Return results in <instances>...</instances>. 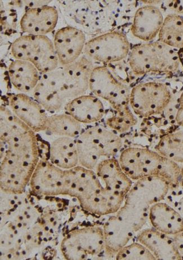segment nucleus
<instances>
[{
	"instance_id": "1",
	"label": "nucleus",
	"mask_w": 183,
	"mask_h": 260,
	"mask_svg": "<svg viewBox=\"0 0 183 260\" xmlns=\"http://www.w3.org/2000/svg\"><path fill=\"white\" fill-rule=\"evenodd\" d=\"M94 69L92 62L82 57L74 63L46 73L34 90V98L45 110L58 111L68 101L83 95L89 88Z\"/></svg>"
},
{
	"instance_id": "2",
	"label": "nucleus",
	"mask_w": 183,
	"mask_h": 260,
	"mask_svg": "<svg viewBox=\"0 0 183 260\" xmlns=\"http://www.w3.org/2000/svg\"><path fill=\"white\" fill-rule=\"evenodd\" d=\"M120 164L124 173L134 180L159 176L172 188L180 185L181 168L176 162L147 149L130 148L123 152Z\"/></svg>"
},
{
	"instance_id": "3",
	"label": "nucleus",
	"mask_w": 183,
	"mask_h": 260,
	"mask_svg": "<svg viewBox=\"0 0 183 260\" xmlns=\"http://www.w3.org/2000/svg\"><path fill=\"white\" fill-rule=\"evenodd\" d=\"M180 57L172 47L161 41L134 47L129 57V64L136 75L149 72L173 74L178 70Z\"/></svg>"
},
{
	"instance_id": "4",
	"label": "nucleus",
	"mask_w": 183,
	"mask_h": 260,
	"mask_svg": "<svg viewBox=\"0 0 183 260\" xmlns=\"http://www.w3.org/2000/svg\"><path fill=\"white\" fill-rule=\"evenodd\" d=\"M12 53L17 60L30 62L43 74L56 70L59 61L54 45L45 35L20 36L12 44Z\"/></svg>"
},
{
	"instance_id": "5",
	"label": "nucleus",
	"mask_w": 183,
	"mask_h": 260,
	"mask_svg": "<svg viewBox=\"0 0 183 260\" xmlns=\"http://www.w3.org/2000/svg\"><path fill=\"white\" fill-rule=\"evenodd\" d=\"M121 147V139L99 126L87 130L77 144L81 162L88 168H93L101 156L116 153Z\"/></svg>"
},
{
	"instance_id": "6",
	"label": "nucleus",
	"mask_w": 183,
	"mask_h": 260,
	"mask_svg": "<svg viewBox=\"0 0 183 260\" xmlns=\"http://www.w3.org/2000/svg\"><path fill=\"white\" fill-rule=\"evenodd\" d=\"M90 90L97 96L111 104L116 111L128 108L131 91L126 81L123 80L107 67L93 69L90 80Z\"/></svg>"
},
{
	"instance_id": "7",
	"label": "nucleus",
	"mask_w": 183,
	"mask_h": 260,
	"mask_svg": "<svg viewBox=\"0 0 183 260\" xmlns=\"http://www.w3.org/2000/svg\"><path fill=\"white\" fill-rule=\"evenodd\" d=\"M168 86L162 83L148 82L135 86L131 91L130 105L138 115L148 117L163 113L171 103Z\"/></svg>"
},
{
	"instance_id": "8",
	"label": "nucleus",
	"mask_w": 183,
	"mask_h": 260,
	"mask_svg": "<svg viewBox=\"0 0 183 260\" xmlns=\"http://www.w3.org/2000/svg\"><path fill=\"white\" fill-rule=\"evenodd\" d=\"M85 53L91 58L103 63H111L126 58L130 50V43L124 34L112 32L88 41Z\"/></svg>"
},
{
	"instance_id": "9",
	"label": "nucleus",
	"mask_w": 183,
	"mask_h": 260,
	"mask_svg": "<svg viewBox=\"0 0 183 260\" xmlns=\"http://www.w3.org/2000/svg\"><path fill=\"white\" fill-rule=\"evenodd\" d=\"M172 186L163 177H145L138 181L131 190L130 204L140 209H148L154 205L165 199Z\"/></svg>"
},
{
	"instance_id": "10",
	"label": "nucleus",
	"mask_w": 183,
	"mask_h": 260,
	"mask_svg": "<svg viewBox=\"0 0 183 260\" xmlns=\"http://www.w3.org/2000/svg\"><path fill=\"white\" fill-rule=\"evenodd\" d=\"M85 43L84 33L75 27H66L57 30L54 37V47L60 64H70L79 59Z\"/></svg>"
},
{
	"instance_id": "11",
	"label": "nucleus",
	"mask_w": 183,
	"mask_h": 260,
	"mask_svg": "<svg viewBox=\"0 0 183 260\" xmlns=\"http://www.w3.org/2000/svg\"><path fill=\"white\" fill-rule=\"evenodd\" d=\"M9 105L19 119L35 131L46 129L47 116L45 108L24 93L10 96Z\"/></svg>"
},
{
	"instance_id": "12",
	"label": "nucleus",
	"mask_w": 183,
	"mask_h": 260,
	"mask_svg": "<svg viewBox=\"0 0 183 260\" xmlns=\"http://www.w3.org/2000/svg\"><path fill=\"white\" fill-rule=\"evenodd\" d=\"M58 13L52 7L31 8L27 10L20 20L21 29L34 35H45L55 28Z\"/></svg>"
},
{
	"instance_id": "13",
	"label": "nucleus",
	"mask_w": 183,
	"mask_h": 260,
	"mask_svg": "<svg viewBox=\"0 0 183 260\" xmlns=\"http://www.w3.org/2000/svg\"><path fill=\"white\" fill-rule=\"evenodd\" d=\"M163 22V15L159 8L145 6L136 12L131 30L136 38L148 41L156 37Z\"/></svg>"
},
{
	"instance_id": "14",
	"label": "nucleus",
	"mask_w": 183,
	"mask_h": 260,
	"mask_svg": "<svg viewBox=\"0 0 183 260\" xmlns=\"http://www.w3.org/2000/svg\"><path fill=\"white\" fill-rule=\"evenodd\" d=\"M138 239L156 259H181L174 238L166 234L149 229L141 232Z\"/></svg>"
},
{
	"instance_id": "15",
	"label": "nucleus",
	"mask_w": 183,
	"mask_h": 260,
	"mask_svg": "<svg viewBox=\"0 0 183 260\" xmlns=\"http://www.w3.org/2000/svg\"><path fill=\"white\" fill-rule=\"evenodd\" d=\"M149 217L155 230L166 235L183 232V217L167 203L160 202L151 206Z\"/></svg>"
},
{
	"instance_id": "16",
	"label": "nucleus",
	"mask_w": 183,
	"mask_h": 260,
	"mask_svg": "<svg viewBox=\"0 0 183 260\" xmlns=\"http://www.w3.org/2000/svg\"><path fill=\"white\" fill-rule=\"evenodd\" d=\"M67 114L80 123H91L101 120L104 115L102 102L96 96L82 95L68 103Z\"/></svg>"
},
{
	"instance_id": "17",
	"label": "nucleus",
	"mask_w": 183,
	"mask_h": 260,
	"mask_svg": "<svg viewBox=\"0 0 183 260\" xmlns=\"http://www.w3.org/2000/svg\"><path fill=\"white\" fill-rule=\"evenodd\" d=\"M39 71L30 62L17 60L9 67L10 81L18 91L27 93L34 90L40 81Z\"/></svg>"
},
{
	"instance_id": "18",
	"label": "nucleus",
	"mask_w": 183,
	"mask_h": 260,
	"mask_svg": "<svg viewBox=\"0 0 183 260\" xmlns=\"http://www.w3.org/2000/svg\"><path fill=\"white\" fill-rule=\"evenodd\" d=\"M161 42L176 49L183 48V18L171 14L164 20L159 32Z\"/></svg>"
},
{
	"instance_id": "19",
	"label": "nucleus",
	"mask_w": 183,
	"mask_h": 260,
	"mask_svg": "<svg viewBox=\"0 0 183 260\" xmlns=\"http://www.w3.org/2000/svg\"><path fill=\"white\" fill-rule=\"evenodd\" d=\"M157 150L164 157L176 163H183V129L164 135Z\"/></svg>"
},
{
	"instance_id": "20",
	"label": "nucleus",
	"mask_w": 183,
	"mask_h": 260,
	"mask_svg": "<svg viewBox=\"0 0 183 260\" xmlns=\"http://www.w3.org/2000/svg\"><path fill=\"white\" fill-rule=\"evenodd\" d=\"M51 158L61 167L70 168L77 162V154L74 143L66 137L56 140L52 145Z\"/></svg>"
},
{
	"instance_id": "21",
	"label": "nucleus",
	"mask_w": 183,
	"mask_h": 260,
	"mask_svg": "<svg viewBox=\"0 0 183 260\" xmlns=\"http://www.w3.org/2000/svg\"><path fill=\"white\" fill-rule=\"evenodd\" d=\"M46 129L52 133L74 137L80 134L81 126V123L70 114H62L48 117Z\"/></svg>"
},
{
	"instance_id": "22",
	"label": "nucleus",
	"mask_w": 183,
	"mask_h": 260,
	"mask_svg": "<svg viewBox=\"0 0 183 260\" xmlns=\"http://www.w3.org/2000/svg\"><path fill=\"white\" fill-rule=\"evenodd\" d=\"M135 118L127 108L116 111L115 115L107 121L108 125L119 132H124L135 124Z\"/></svg>"
},
{
	"instance_id": "23",
	"label": "nucleus",
	"mask_w": 183,
	"mask_h": 260,
	"mask_svg": "<svg viewBox=\"0 0 183 260\" xmlns=\"http://www.w3.org/2000/svg\"><path fill=\"white\" fill-rule=\"evenodd\" d=\"M130 249L127 251L126 254H123V257L128 259H156L152 253L142 244L134 243L129 247Z\"/></svg>"
},
{
	"instance_id": "24",
	"label": "nucleus",
	"mask_w": 183,
	"mask_h": 260,
	"mask_svg": "<svg viewBox=\"0 0 183 260\" xmlns=\"http://www.w3.org/2000/svg\"><path fill=\"white\" fill-rule=\"evenodd\" d=\"M167 204L179 213L183 217V188L179 186L170 188L165 198Z\"/></svg>"
},
{
	"instance_id": "25",
	"label": "nucleus",
	"mask_w": 183,
	"mask_h": 260,
	"mask_svg": "<svg viewBox=\"0 0 183 260\" xmlns=\"http://www.w3.org/2000/svg\"><path fill=\"white\" fill-rule=\"evenodd\" d=\"M175 121L178 125L183 127V92L179 100V108L176 114Z\"/></svg>"
},
{
	"instance_id": "26",
	"label": "nucleus",
	"mask_w": 183,
	"mask_h": 260,
	"mask_svg": "<svg viewBox=\"0 0 183 260\" xmlns=\"http://www.w3.org/2000/svg\"><path fill=\"white\" fill-rule=\"evenodd\" d=\"M174 239L176 246L178 249L181 259H183V232L174 235Z\"/></svg>"
},
{
	"instance_id": "27",
	"label": "nucleus",
	"mask_w": 183,
	"mask_h": 260,
	"mask_svg": "<svg viewBox=\"0 0 183 260\" xmlns=\"http://www.w3.org/2000/svg\"><path fill=\"white\" fill-rule=\"evenodd\" d=\"M180 183L181 186L183 188V167L181 168V173H180Z\"/></svg>"
}]
</instances>
